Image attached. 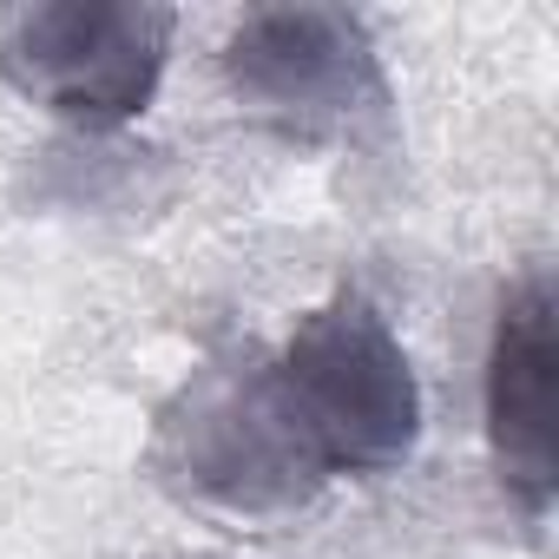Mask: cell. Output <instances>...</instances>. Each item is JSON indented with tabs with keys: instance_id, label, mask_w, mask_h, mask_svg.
<instances>
[{
	"instance_id": "7a4b0ae2",
	"label": "cell",
	"mask_w": 559,
	"mask_h": 559,
	"mask_svg": "<svg viewBox=\"0 0 559 559\" xmlns=\"http://www.w3.org/2000/svg\"><path fill=\"white\" fill-rule=\"evenodd\" d=\"M237 106L304 145L389 139L395 93L369 27L343 8H250L224 40Z\"/></svg>"
},
{
	"instance_id": "3957f363",
	"label": "cell",
	"mask_w": 559,
	"mask_h": 559,
	"mask_svg": "<svg viewBox=\"0 0 559 559\" xmlns=\"http://www.w3.org/2000/svg\"><path fill=\"white\" fill-rule=\"evenodd\" d=\"M178 14L152 0H21L0 8V80L40 112L112 132L158 99Z\"/></svg>"
},
{
	"instance_id": "6da1fadb",
	"label": "cell",
	"mask_w": 559,
	"mask_h": 559,
	"mask_svg": "<svg viewBox=\"0 0 559 559\" xmlns=\"http://www.w3.org/2000/svg\"><path fill=\"white\" fill-rule=\"evenodd\" d=\"M257 382L317 487L395 474L421 441L415 362L382 304L356 284L317 304L284 336V349L257 356Z\"/></svg>"
},
{
	"instance_id": "277c9868",
	"label": "cell",
	"mask_w": 559,
	"mask_h": 559,
	"mask_svg": "<svg viewBox=\"0 0 559 559\" xmlns=\"http://www.w3.org/2000/svg\"><path fill=\"white\" fill-rule=\"evenodd\" d=\"M480 395L487 454L507 500L526 520H546L559 493V297L546 270H526L500 297Z\"/></svg>"
}]
</instances>
